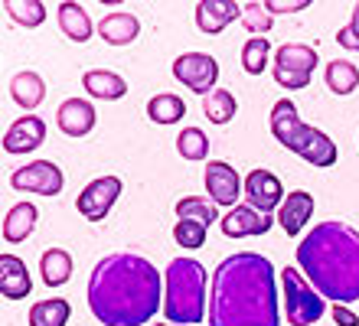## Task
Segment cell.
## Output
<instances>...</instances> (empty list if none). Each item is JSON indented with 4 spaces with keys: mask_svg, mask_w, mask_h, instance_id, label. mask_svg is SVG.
<instances>
[{
    "mask_svg": "<svg viewBox=\"0 0 359 326\" xmlns=\"http://www.w3.org/2000/svg\"><path fill=\"white\" fill-rule=\"evenodd\" d=\"M161 271L131 252L108 254L88 278V310L102 326H144L161 310Z\"/></svg>",
    "mask_w": 359,
    "mask_h": 326,
    "instance_id": "cell-1",
    "label": "cell"
},
{
    "mask_svg": "<svg viewBox=\"0 0 359 326\" xmlns=\"http://www.w3.org/2000/svg\"><path fill=\"white\" fill-rule=\"evenodd\" d=\"M278 287L265 254L242 252L219 261L209 297V326H278Z\"/></svg>",
    "mask_w": 359,
    "mask_h": 326,
    "instance_id": "cell-2",
    "label": "cell"
},
{
    "mask_svg": "<svg viewBox=\"0 0 359 326\" xmlns=\"http://www.w3.org/2000/svg\"><path fill=\"white\" fill-rule=\"evenodd\" d=\"M297 264L327 300H359V232L346 222L313 225L297 245Z\"/></svg>",
    "mask_w": 359,
    "mask_h": 326,
    "instance_id": "cell-3",
    "label": "cell"
},
{
    "mask_svg": "<svg viewBox=\"0 0 359 326\" xmlns=\"http://www.w3.org/2000/svg\"><path fill=\"white\" fill-rule=\"evenodd\" d=\"M163 313L170 323L196 326L206 313V268L193 258H173L167 264Z\"/></svg>",
    "mask_w": 359,
    "mask_h": 326,
    "instance_id": "cell-4",
    "label": "cell"
},
{
    "mask_svg": "<svg viewBox=\"0 0 359 326\" xmlns=\"http://www.w3.org/2000/svg\"><path fill=\"white\" fill-rule=\"evenodd\" d=\"M281 284H284V313L291 326H313L323 317V294L313 290L311 280H304L297 274V268H284L281 271Z\"/></svg>",
    "mask_w": 359,
    "mask_h": 326,
    "instance_id": "cell-5",
    "label": "cell"
},
{
    "mask_svg": "<svg viewBox=\"0 0 359 326\" xmlns=\"http://www.w3.org/2000/svg\"><path fill=\"white\" fill-rule=\"evenodd\" d=\"M173 79L187 85L189 92H199L206 98L216 88L219 62L209 53H183V56L173 59Z\"/></svg>",
    "mask_w": 359,
    "mask_h": 326,
    "instance_id": "cell-6",
    "label": "cell"
},
{
    "mask_svg": "<svg viewBox=\"0 0 359 326\" xmlns=\"http://www.w3.org/2000/svg\"><path fill=\"white\" fill-rule=\"evenodd\" d=\"M10 186L20 189V193H36V196H59L66 186V177L62 170L53 163V160H36V163H27L20 167L13 177H10Z\"/></svg>",
    "mask_w": 359,
    "mask_h": 326,
    "instance_id": "cell-7",
    "label": "cell"
},
{
    "mask_svg": "<svg viewBox=\"0 0 359 326\" xmlns=\"http://www.w3.org/2000/svg\"><path fill=\"white\" fill-rule=\"evenodd\" d=\"M118 196H121V179L98 177L79 193L76 209H79V215H86L88 222H102L104 215L111 212V205L118 203Z\"/></svg>",
    "mask_w": 359,
    "mask_h": 326,
    "instance_id": "cell-8",
    "label": "cell"
},
{
    "mask_svg": "<svg viewBox=\"0 0 359 326\" xmlns=\"http://www.w3.org/2000/svg\"><path fill=\"white\" fill-rule=\"evenodd\" d=\"M287 150L301 154L311 167H320V170H327V167L337 163V144H333L320 128H311V124H304V128L294 134V140H291V147Z\"/></svg>",
    "mask_w": 359,
    "mask_h": 326,
    "instance_id": "cell-9",
    "label": "cell"
},
{
    "mask_svg": "<svg viewBox=\"0 0 359 326\" xmlns=\"http://www.w3.org/2000/svg\"><path fill=\"white\" fill-rule=\"evenodd\" d=\"M284 186H281V179L274 177L271 170H252L245 177V203L248 205H255L258 212H278L284 203Z\"/></svg>",
    "mask_w": 359,
    "mask_h": 326,
    "instance_id": "cell-10",
    "label": "cell"
},
{
    "mask_svg": "<svg viewBox=\"0 0 359 326\" xmlns=\"http://www.w3.org/2000/svg\"><path fill=\"white\" fill-rule=\"evenodd\" d=\"M206 193L216 205H232L236 209L238 193H242V179L236 167L226 160H209L206 163Z\"/></svg>",
    "mask_w": 359,
    "mask_h": 326,
    "instance_id": "cell-11",
    "label": "cell"
},
{
    "mask_svg": "<svg viewBox=\"0 0 359 326\" xmlns=\"http://www.w3.org/2000/svg\"><path fill=\"white\" fill-rule=\"evenodd\" d=\"M219 229L226 238H255V235H265L271 229V215L258 212L255 205H236L226 219H219Z\"/></svg>",
    "mask_w": 359,
    "mask_h": 326,
    "instance_id": "cell-12",
    "label": "cell"
},
{
    "mask_svg": "<svg viewBox=\"0 0 359 326\" xmlns=\"http://www.w3.org/2000/svg\"><path fill=\"white\" fill-rule=\"evenodd\" d=\"M43 140H46V121L36 118V114H27V118H17V121L7 128V134H4V150H7V154H29V150H36Z\"/></svg>",
    "mask_w": 359,
    "mask_h": 326,
    "instance_id": "cell-13",
    "label": "cell"
},
{
    "mask_svg": "<svg viewBox=\"0 0 359 326\" xmlns=\"http://www.w3.org/2000/svg\"><path fill=\"white\" fill-rule=\"evenodd\" d=\"M236 20H242V7L236 0H199L196 4V27L209 36L222 33Z\"/></svg>",
    "mask_w": 359,
    "mask_h": 326,
    "instance_id": "cell-14",
    "label": "cell"
},
{
    "mask_svg": "<svg viewBox=\"0 0 359 326\" xmlns=\"http://www.w3.org/2000/svg\"><path fill=\"white\" fill-rule=\"evenodd\" d=\"M95 118L98 114H95V108L86 98H66L56 111V124L66 137H86L88 130L95 128Z\"/></svg>",
    "mask_w": 359,
    "mask_h": 326,
    "instance_id": "cell-15",
    "label": "cell"
},
{
    "mask_svg": "<svg viewBox=\"0 0 359 326\" xmlns=\"http://www.w3.org/2000/svg\"><path fill=\"white\" fill-rule=\"evenodd\" d=\"M33 290L27 264L17 254H0V294L7 300H23Z\"/></svg>",
    "mask_w": 359,
    "mask_h": 326,
    "instance_id": "cell-16",
    "label": "cell"
},
{
    "mask_svg": "<svg viewBox=\"0 0 359 326\" xmlns=\"http://www.w3.org/2000/svg\"><path fill=\"white\" fill-rule=\"evenodd\" d=\"M311 215H313V196L304 193V189H294V193L284 196L281 209H278V222H281V229L287 235H297L304 225L311 222Z\"/></svg>",
    "mask_w": 359,
    "mask_h": 326,
    "instance_id": "cell-17",
    "label": "cell"
},
{
    "mask_svg": "<svg viewBox=\"0 0 359 326\" xmlns=\"http://www.w3.org/2000/svg\"><path fill=\"white\" fill-rule=\"evenodd\" d=\"M36 222H39V212H36V205L33 203L10 205V212L4 215V238H7L10 245L27 242L29 232L36 229Z\"/></svg>",
    "mask_w": 359,
    "mask_h": 326,
    "instance_id": "cell-18",
    "label": "cell"
},
{
    "mask_svg": "<svg viewBox=\"0 0 359 326\" xmlns=\"http://www.w3.org/2000/svg\"><path fill=\"white\" fill-rule=\"evenodd\" d=\"M98 33H102L104 43H111V46H128L137 39L141 33V20L134 17V13H108V17L98 23Z\"/></svg>",
    "mask_w": 359,
    "mask_h": 326,
    "instance_id": "cell-19",
    "label": "cell"
},
{
    "mask_svg": "<svg viewBox=\"0 0 359 326\" xmlns=\"http://www.w3.org/2000/svg\"><path fill=\"white\" fill-rule=\"evenodd\" d=\"M271 134H274V140L278 144H284V147H291V140H294V134L304 128V121H301V114H297V104L291 102V98H281V102H274V108H271Z\"/></svg>",
    "mask_w": 359,
    "mask_h": 326,
    "instance_id": "cell-20",
    "label": "cell"
},
{
    "mask_svg": "<svg viewBox=\"0 0 359 326\" xmlns=\"http://www.w3.org/2000/svg\"><path fill=\"white\" fill-rule=\"evenodd\" d=\"M82 85L92 98H102V102H118L128 95V82L121 75L108 72V69H92V72L82 75Z\"/></svg>",
    "mask_w": 359,
    "mask_h": 326,
    "instance_id": "cell-21",
    "label": "cell"
},
{
    "mask_svg": "<svg viewBox=\"0 0 359 326\" xmlns=\"http://www.w3.org/2000/svg\"><path fill=\"white\" fill-rule=\"evenodd\" d=\"M10 98H13L20 108L33 111V108H39L43 98H46V82H43L36 72H17L10 79Z\"/></svg>",
    "mask_w": 359,
    "mask_h": 326,
    "instance_id": "cell-22",
    "label": "cell"
},
{
    "mask_svg": "<svg viewBox=\"0 0 359 326\" xmlns=\"http://www.w3.org/2000/svg\"><path fill=\"white\" fill-rule=\"evenodd\" d=\"M59 29H62L72 43H88L95 27H92V17L86 13L82 4L66 0V4H59Z\"/></svg>",
    "mask_w": 359,
    "mask_h": 326,
    "instance_id": "cell-23",
    "label": "cell"
},
{
    "mask_svg": "<svg viewBox=\"0 0 359 326\" xmlns=\"http://www.w3.org/2000/svg\"><path fill=\"white\" fill-rule=\"evenodd\" d=\"M39 274L49 287H62L72 278V254L66 248H46L39 258Z\"/></svg>",
    "mask_w": 359,
    "mask_h": 326,
    "instance_id": "cell-24",
    "label": "cell"
},
{
    "mask_svg": "<svg viewBox=\"0 0 359 326\" xmlns=\"http://www.w3.org/2000/svg\"><path fill=\"white\" fill-rule=\"evenodd\" d=\"M69 300L62 297H49V300H39L29 307V326H66L69 323Z\"/></svg>",
    "mask_w": 359,
    "mask_h": 326,
    "instance_id": "cell-25",
    "label": "cell"
},
{
    "mask_svg": "<svg viewBox=\"0 0 359 326\" xmlns=\"http://www.w3.org/2000/svg\"><path fill=\"white\" fill-rule=\"evenodd\" d=\"M274 65H284V69L311 75L313 69H317V49L301 46V43H284V46L274 53Z\"/></svg>",
    "mask_w": 359,
    "mask_h": 326,
    "instance_id": "cell-26",
    "label": "cell"
},
{
    "mask_svg": "<svg viewBox=\"0 0 359 326\" xmlns=\"http://www.w3.org/2000/svg\"><path fill=\"white\" fill-rule=\"evenodd\" d=\"M238 111V102H236V95L226 92V88H212V92L203 98V114H206L212 124H229L232 118H236Z\"/></svg>",
    "mask_w": 359,
    "mask_h": 326,
    "instance_id": "cell-27",
    "label": "cell"
},
{
    "mask_svg": "<svg viewBox=\"0 0 359 326\" xmlns=\"http://www.w3.org/2000/svg\"><path fill=\"white\" fill-rule=\"evenodd\" d=\"M183 114H187V102L180 95L163 92V95H154L151 102H147V118L154 124H177Z\"/></svg>",
    "mask_w": 359,
    "mask_h": 326,
    "instance_id": "cell-28",
    "label": "cell"
},
{
    "mask_svg": "<svg viewBox=\"0 0 359 326\" xmlns=\"http://www.w3.org/2000/svg\"><path fill=\"white\" fill-rule=\"evenodd\" d=\"M323 79H327V88L333 95H350L359 85V69L353 62H346V59H333V62H327Z\"/></svg>",
    "mask_w": 359,
    "mask_h": 326,
    "instance_id": "cell-29",
    "label": "cell"
},
{
    "mask_svg": "<svg viewBox=\"0 0 359 326\" xmlns=\"http://www.w3.org/2000/svg\"><path fill=\"white\" fill-rule=\"evenodd\" d=\"M177 215L187 222H199V225H212L219 219V205L216 203H203L196 196H183L177 203Z\"/></svg>",
    "mask_w": 359,
    "mask_h": 326,
    "instance_id": "cell-30",
    "label": "cell"
},
{
    "mask_svg": "<svg viewBox=\"0 0 359 326\" xmlns=\"http://www.w3.org/2000/svg\"><path fill=\"white\" fill-rule=\"evenodd\" d=\"M4 13H10V20L20 27H39L46 20V7L39 0H7Z\"/></svg>",
    "mask_w": 359,
    "mask_h": 326,
    "instance_id": "cell-31",
    "label": "cell"
},
{
    "mask_svg": "<svg viewBox=\"0 0 359 326\" xmlns=\"http://www.w3.org/2000/svg\"><path fill=\"white\" fill-rule=\"evenodd\" d=\"M177 150H180V157L193 160V163H196V160H206L209 157V137L199 128H187V130H180Z\"/></svg>",
    "mask_w": 359,
    "mask_h": 326,
    "instance_id": "cell-32",
    "label": "cell"
},
{
    "mask_svg": "<svg viewBox=\"0 0 359 326\" xmlns=\"http://www.w3.org/2000/svg\"><path fill=\"white\" fill-rule=\"evenodd\" d=\"M268 56H271V43L262 36L255 39H245L242 46V65H245L248 75H262L268 69Z\"/></svg>",
    "mask_w": 359,
    "mask_h": 326,
    "instance_id": "cell-33",
    "label": "cell"
},
{
    "mask_svg": "<svg viewBox=\"0 0 359 326\" xmlns=\"http://www.w3.org/2000/svg\"><path fill=\"white\" fill-rule=\"evenodd\" d=\"M242 23H245L248 33H255V36H265L268 29H271L274 17L268 13L265 4H245V7H242Z\"/></svg>",
    "mask_w": 359,
    "mask_h": 326,
    "instance_id": "cell-34",
    "label": "cell"
},
{
    "mask_svg": "<svg viewBox=\"0 0 359 326\" xmlns=\"http://www.w3.org/2000/svg\"><path fill=\"white\" fill-rule=\"evenodd\" d=\"M173 238H177L180 248H203L206 245V225L199 222H187V219H180L177 225H173Z\"/></svg>",
    "mask_w": 359,
    "mask_h": 326,
    "instance_id": "cell-35",
    "label": "cell"
},
{
    "mask_svg": "<svg viewBox=\"0 0 359 326\" xmlns=\"http://www.w3.org/2000/svg\"><path fill=\"white\" fill-rule=\"evenodd\" d=\"M274 82L281 85V88H287V92H297V88H307V85H311V75L284 69V65H274Z\"/></svg>",
    "mask_w": 359,
    "mask_h": 326,
    "instance_id": "cell-36",
    "label": "cell"
},
{
    "mask_svg": "<svg viewBox=\"0 0 359 326\" xmlns=\"http://www.w3.org/2000/svg\"><path fill=\"white\" fill-rule=\"evenodd\" d=\"M337 43H340L343 49H353V53H359V4L353 7V17L350 23L337 33Z\"/></svg>",
    "mask_w": 359,
    "mask_h": 326,
    "instance_id": "cell-37",
    "label": "cell"
},
{
    "mask_svg": "<svg viewBox=\"0 0 359 326\" xmlns=\"http://www.w3.org/2000/svg\"><path fill=\"white\" fill-rule=\"evenodd\" d=\"M268 13H297V10H307L311 7V0H268L265 4Z\"/></svg>",
    "mask_w": 359,
    "mask_h": 326,
    "instance_id": "cell-38",
    "label": "cell"
},
{
    "mask_svg": "<svg viewBox=\"0 0 359 326\" xmlns=\"http://www.w3.org/2000/svg\"><path fill=\"white\" fill-rule=\"evenodd\" d=\"M330 313H333V323H337V326H359V317L353 313L350 307H346V304H337Z\"/></svg>",
    "mask_w": 359,
    "mask_h": 326,
    "instance_id": "cell-39",
    "label": "cell"
},
{
    "mask_svg": "<svg viewBox=\"0 0 359 326\" xmlns=\"http://www.w3.org/2000/svg\"><path fill=\"white\" fill-rule=\"evenodd\" d=\"M163 326H167V323H163ZM170 326H180V323H170Z\"/></svg>",
    "mask_w": 359,
    "mask_h": 326,
    "instance_id": "cell-40",
    "label": "cell"
}]
</instances>
